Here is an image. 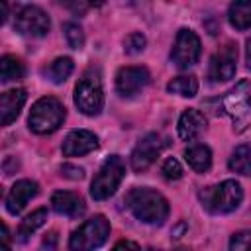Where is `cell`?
Returning a JSON list of instances; mask_svg holds the SVG:
<instances>
[{"mask_svg": "<svg viewBox=\"0 0 251 251\" xmlns=\"http://www.w3.org/2000/svg\"><path fill=\"white\" fill-rule=\"evenodd\" d=\"M126 206L143 224L161 226L169 218L167 198L153 188H131L126 194Z\"/></svg>", "mask_w": 251, "mask_h": 251, "instance_id": "1", "label": "cell"}, {"mask_svg": "<svg viewBox=\"0 0 251 251\" xmlns=\"http://www.w3.org/2000/svg\"><path fill=\"white\" fill-rule=\"evenodd\" d=\"M220 108L233 122L237 133L251 127V82L241 80L220 98Z\"/></svg>", "mask_w": 251, "mask_h": 251, "instance_id": "2", "label": "cell"}, {"mask_svg": "<svg viewBox=\"0 0 251 251\" xmlns=\"http://www.w3.org/2000/svg\"><path fill=\"white\" fill-rule=\"evenodd\" d=\"M198 198L210 214H229L239 208L243 200V188L237 180L227 178L220 184L202 188Z\"/></svg>", "mask_w": 251, "mask_h": 251, "instance_id": "3", "label": "cell"}, {"mask_svg": "<svg viewBox=\"0 0 251 251\" xmlns=\"http://www.w3.org/2000/svg\"><path fill=\"white\" fill-rule=\"evenodd\" d=\"M63 122H65V106L53 96L39 98L31 106V112L27 118L29 129L39 135L53 133L55 129H59L63 126Z\"/></svg>", "mask_w": 251, "mask_h": 251, "instance_id": "4", "label": "cell"}, {"mask_svg": "<svg viewBox=\"0 0 251 251\" xmlns=\"http://www.w3.org/2000/svg\"><path fill=\"white\" fill-rule=\"evenodd\" d=\"M108 235H110V222L102 214H96L71 233L69 249L71 251H94L106 243Z\"/></svg>", "mask_w": 251, "mask_h": 251, "instance_id": "5", "label": "cell"}, {"mask_svg": "<svg viewBox=\"0 0 251 251\" xmlns=\"http://www.w3.org/2000/svg\"><path fill=\"white\" fill-rule=\"evenodd\" d=\"M75 104L86 116H96L104 108V88L102 78L96 71H86L75 86Z\"/></svg>", "mask_w": 251, "mask_h": 251, "instance_id": "6", "label": "cell"}, {"mask_svg": "<svg viewBox=\"0 0 251 251\" xmlns=\"http://www.w3.org/2000/svg\"><path fill=\"white\" fill-rule=\"evenodd\" d=\"M124 175H126V165H124L122 157L110 155L102 163V167L98 169L96 176L92 178L90 196L94 200H106V198H110L118 190L120 182L124 180Z\"/></svg>", "mask_w": 251, "mask_h": 251, "instance_id": "7", "label": "cell"}, {"mask_svg": "<svg viewBox=\"0 0 251 251\" xmlns=\"http://www.w3.org/2000/svg\"><path fill=\"white\" fill-rule=\"evenodd\" d=\"M200 39L192 29H178L173 49H171V61L178 67V69H188L192 65L198 63L200 59Z\"/></svg>", "mask_w": 251, "mask_h": 251, "instance_id": "8", "label": "cell"}, {"mask_svg": "<svg viewBox=\"0 0 251 251\" xmlns=\"http://www.w3.org/2000/svg\"><path fill=\"white\" fill-rule=\"evenodd\" d=\"M167 147V139L159 133H147L145 137L139 139V143L135 145V149L131 151V169L135 173L145 171L147 167H151L155 163V159L161 155V151Z\"/></svg>", "mask_w": 251, "mask_h": 251, "instance_id": "9", "label": "cell"}, {"mask_svg": "<svg viewBox=\"0 0 251 251\" xmlns=\"http://www.w3.org/2000/svg\"><path fill=\"white\" fill-rule=\"evenodd\" d=\"M14 27L22 35H27V37H43L49 31L51 22H49V16L41 8H37V6H24L16 14Z\"/></svg>", "mask_w": 251, "mask_h": 251, "instance_id": "10", "label": "cell"}, {"mask_svg": "<svg viewBox=\"0 0 251 251\" xmlns=\"http://www.w3.org/2000/svg\"><path fill=\"white\" fill-rule=\"evenodd\" d=\"M237 69V47L233 43H226L212 59L208 67V78L212 82H226L233 78Z\"/></svg>", "mask_w": 251, "mask_h": 251, "instance_id": "11", "label": "cell"}, {"mask_svg": "<svg viewBox=\"0 0 251 251\" xmlns=\"http://www.w3.org/2000/svg\"><path fill=\"white\" fill-rule=\"evenodd\" d=\"M149 84V73L145 67H124L116 75V90L124 98L139 94Z\"/></svg>", "mask_w": 251, "mask_h": 251, "instance_id": "12", "label": "cell"}, {"mask_svg": "<svg viewBox=\"0 0 251 251\" xmlns=\"http://www.w3.org/2000/svg\"><path fill=\"white\" fill-rule=\"evenodd\" d=\"M98 149V137L88 129H75L71 131L61 145V151L65 157H80L90 151Z\"/></svg>", "mask_w": 251, "mask_h": 251, "instance_id": "13", "label": "cell"}, {"mask_svg": "<svg viewBox=\"0 0 251 251\" xmlns=\"http://www.w3.org/2000/svg\"><path fill=\"white\" fill-rule=\"evenodd\" d=\"M37 194V182L35 180H29V178H22V180H18L12 188H10V192H8V196H6V210L10 212V214H20L24 208H25V204L33 198Z\"/></svg>", "mask_w": 251, "mask_h": 251, "instance_id": "14", "label": "cell"}, {"mask_svg": "<svg viewBox=\"0 0 251 251\" xmlns=\"http://www.w3.org/2000/svg\"><path fill=\"white\" fill-rule=\"evenodd\" d=\"M51 208L67 218H80L84 214V200L76 192H67V190H57L51 196Z\"/></svg>", "mask_w": 251, "mask_h": 251, "instance_id": "15", "label": "cell"}, {"mask_svg": "<svg viewBox=\"0 0 251 251\" xmlns=\"http://www.w3.org/2000/svg\"><path fill=\"white\" fill-rule=\"evenodd\" d=\"M25 100H27V92L24 88H14V90L2 92V96H0V124L10 126L18 118Z\"/></svg>", "mask_w": 251, "mask_h": 251, "instance_id": "16", "label": "cell"}, {"mask_svg": "<svg viewBox=\"0 0 251 251\" xmlns=\"http://www.w3.org/2000/svg\"><path fill=\"white\" fill-rule=\"evenodd\" d=\"M176 129H178V137L182 141H192L206 129V118L196 108H188L180 114Z\"/></svg>", "mask_w": 251, "mask_h": 251, "instance_id": "17", "label": "cell"}, {"mask_svg": "<svg viewBox=\"0 0 251 251\" xmlns=\"http://www.w3.org/2000/svg\"><path fill=\"white\" fill-rule=\"evenodd\" d=\"M184 159L190 165V169L196 173H206L212 167V151L208 145H202V143L190 145L184 151Z\"/></svg>", "mask_w": 251, "mask_h": 251, "instance_id": "18", "label": "cell"}, {"mask_svg": "<svg viewBox=\"0 0 251 251\" xmlns=\"http://www.w3.org/2000/svg\"><path fill=\"white\" fill-rule=\"evenodd\" d=\"M227 20L235 29L251 27V0L233 2L227 10Z\"/></svg>", "mask_w": 251, "mask_h": 251, "instance_id": "19", "label": "cell"}, {"mask_svg": "<svg viewBox=\"0 0 251 251\" xmlns=\"http://www.w3.org/2000/svg\"><path fill=\"white\" fill-rule=\"evenodd\" d=\"M45 220H47V210H45V208H39V210L31 212L29 216H25V218L22 220L20 227H18V241L25 243V241L29 239V235L35 233V231L45 224Z\"/></svg>", "mask_w": 251, "mask_h": 251, "instance_id": "20", "label": "cell"}, {"mask_svg": "<svg viewBox=\"0 0 251 251\" xmlns=\"http://www.w3.org/2000/svg\"><path fill=\"white\" fill-rule=\"evenodd\" d=\"M227 167L237 175H251V145H237L227 161Z\"/></svg>", "mask_w": 251, "mask_h": 251, "instance_id": "21", "label": "cell"}, {"mask_svg": "<svg viewBox=\"0 0 251 251\" xmlns=\"http://www.w3.org/2000/svg\"><path fill=\"white\" fill-rule=\"evenodd\" d=\"M73 69H75V63H73L71 57H59V59H55L43 73H45V76H47L51 82L61 84V82H65V80L71 76Z\"/></svg>", "mask_w": 251, "mask_h": 251, "instance_id": "22", "label": "cell"}, {"mask_svg": "<svg viewBox=\"0 0 251 251\" xmlns=\"http://www.w3.org/2000/svg\"><path fill=\"white\" fill-rule=\"evenodd\" d=\"M22 76H24V65L20 63V59L12 55H4L0 59V80L12 82V80H20Z\"/></svg>", "mask_w": 251, "mask_h": 251, "instance_id": "23", "label": "cell"}, {"mask_svg": "<svg viewBox=\"0 0 251 251\" xmlns=\"http://www.w3.org/2000/svg\"><path fill=\"white\" fill-rule=\"evenodd\" d=\"M167 90L173 94H178L182 98H192L198 92V80L194 76H176L167 84Z\"/></svg>", "mask_w": 251, "mask_h": 251, "instance_id": "24", "label": "cell"}, {"mask_svg": "<svg viewBox=\"0 0 251 251\" xmlns=\"http://www.w3.org/2000/svg\"><path fill=\"white\" fill-rule=\"evenodd\" d=\"M63 31H65V37H67V43L73 47V49H82L84 45V31L78 24L75 22H67L63 25Z\"/></svg>", "mask_w": 251, "mask_h": 251, "instance_id": "25", "label": "cell"}, {"mask_svg": "<svg viewBox=\"0 0 251 251\" xmlns=\"http://www.w3.org/2000/svg\"><path fill=\"white\" fill-rule=\"evenodd\" d=\"M145 43H147L145 41V35L139 33V31H133V33H129L124 39V51L127 55H137V53H141L145 49Z\"/></svg>", "mask_w": 251, "mask_h": 251, "instance_id": "26", "label": "cell"}, {"mask_svg": "<svg viewBox=\"0 0 251 251\" xmlns=\"http://www.w3.org/2000/svg\"><path fill=\"white\" fill-rule=\"evenodd\" d=\"M229 251H251V231H237L229 239Z\"/></svg>", "mask_w": 251, "mask_h": 251, "instance_id": "27", "label": "cell"}, {"mask_svg": "<svg viewBox=\"0 0 251 251\" xmlns=\"http://www.w3.org/2000/svg\"><path fill=\"white\" fill-rule=\"evenodd\" d=\"M161 173H163V176H165L167 180H178V178L182 176V167H180V163H178L175 157H169V159H165V163L161 165Z\"/></svg>", "mask_w": 251, "mask_h": 251, "instance_id": "28", "label": "cell"}, {"mask_svg": "<svg viewBox=\"0 0 251 251\" xmlns=\"http://www.w3.org/2000/svg\"><path fill=\"white\" fill-rule=\"evenodd\" d=\"M61 173H63L65 176L73 178V180H80V178L84 176V171H82L80 167H76V165H63V167H61Z\"/></svg>", "mask_w": 251, "mask_h": 251, "instance_id": "29", "label": "cell"}, {"mask_svg": "<svg viewBox=\"0 0 251 251\" xmlns=\"http://www.w3.org/2000/svg\"><path fill=\"white\" fill-rule=\"evenodd\" d=\"M112 251H141V249H139L137 243H133V241H129V239H124V241H118Z\"/></svg>", "mask_w": 251, "mask_h": 251, "instance_id": "30", "label": "cell"}, {"mask_svg": "<svg viewBox=\"0 0 251 251\" xmlns=\"http://www.w3.org/2000/svg\"><path fill=\"white\" fill-rule=\"evenodd\" d=\"M2 247H0V251H10V231H8V226L6 224H2Z\"/></svg>", "mask_w": 251, "mask_h": 251, "instance_id": "31", "label": "cell"}, {"mask_svg": "<svg viewBox=\"0 0 251 251\" xmlns=\"http://www.w3.org/2000/svg\"><path fill=\"white\" fill-rule=\"evenodd\" d=\"M245 63H247V69L251 71V39H247L245 43Z\"/></svg>", "mask_w": 251, "mask_h": 251, "instance_id": "32", "label": "cell"}]
</instances>
